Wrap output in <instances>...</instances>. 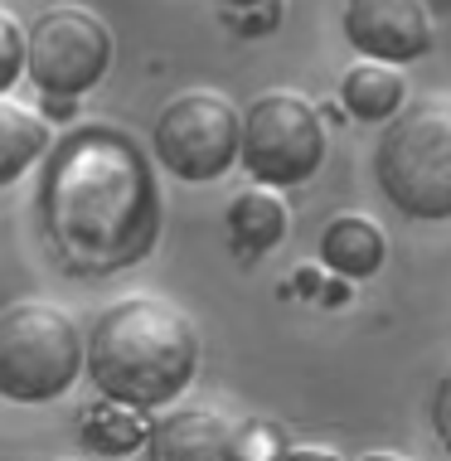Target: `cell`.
<instances>
[{
  "instance_id": "cell-1",
  "label": "cell",
  "mask_w": 451,
  "mask_h": 461,
  "mask_svg": "<svg viewBox=\"0 0 451 461\" xmlns=\"http://www.w3.org/2000/svg\"><path fill=\"white\" fill-rule=\"evenodd\" d=\"M40 214L64 267L78 277H112L156 248V170L131 136L112 127H83L49 156Z\"/></svg>"
},
{
  "instance_id": "cell-2",
  "label": "cell",
  "mask_w": 451,
  "mask_h": 461,
  "mask_svg": "<svg viewBox=\"0 0 451 461\" xmlns=\"http://www.w3.org/2000/svg\"><path fill=\"white\" fill-rule=\"evenodd\" d=\"M83 365L103 398L166 408L190 389L199 369V330L166 296H122L97 316Z\"/></svg>"
},
{
  "instance_id": "cell-3",
  "label": "cell",
  "mask_w": 451,
  "mask_h": 461,
  "mask_svg": "<svg viewBox=\"0 0 451 461\" xmlns=\"http://www.w3.org/2000/svg\"><path fill=\"white\" fill-rule=\"evenodd\" d=\"M374 180L403 219H451V97H422L388 117L374 151Z\"/></svg>"
},
{
  "instance_id": "cell-4",
  "label": "cell",
  "mask_w": 451,
  "mask_h": 461,
  "mask_svg": "<svg viewBox=\"0 0 451 461\" xmlns=\"http://www.w3.org/2000/svg\"><path fill=\"white\" fill-rule=\"evenodd\" d=\"M83 369V335L54 302H15L0 311V398L49 403Z\"/></svg>"
},
{
  "instance_id": "cell-5",
  "label": "cell",
  "mask_w": 451,
  "mask_h": 461,
  "mask_svg": "<svg viewBox=\"0 0 451 461\" xmlns=\"http://www.w3.org/2000/svg\"><path fill=\"white\" fill-rule=\"evenodd\" d=\"M238 160L267 190L306 185L325 166V122L316 103H306L301 93H286V88L257 93L243 107Z\"/></svg>"
},
{
  "instance_id": "cell-6",
  "label": "cell",
  "mask_w": 451,
  "mask_h": 461,
  "mask_svg": "<svg viewBox=\"0 0 451 461\" xmlns=\"http://www.w3.org/2000/svg\"><path fill=\"white\" fill-rule=\"evenodd\" d=\"M238 136H243V112L223 93L190 88L170 97L156 117V156L175 180L209 185L238 160Z\"/></svg>"
},
{
  "instance_id": "cell-7",
  "label": "cell",
  "mask_w": 451,
  "mask_h": 461,
  "mask_svg": "<svg viewBox=\"0 0 451 461\" xmlns=\"http://www.w3.org/2000/svg\"><path fill=\"white\" fill-rule=\"evenodd\" d=\"M112 64V30L83 5H54L24 34V68L49 97H83Z\"/></svg>"
},
{
  "instance_id": "cell-8",
  "label": "cell",
  "mask_w": 451,
  "mask_h": 461,
  "mask_svg": "<svg viewBox=\"0 0 451 461\" xmlns=\"http://www.w3.org/2000/svg\"><path fill=\"white\" fill-rule=\"evenodd\" d=\"M345 40L374 64H412L432 49L428 0H345Z\"/></svg>"
},
{
  "instance_id": "cell-9",
  "label": "cell",
  "mask_w": 451,
  "mask_h": 461,
  "mask_svg": "<svg viewBox=\"0 0 451 461\" xmlns=\"http://www.w3.org/2000/svg\"><path fill=\"white\" fill-rule=\"evenodd\" d=\"M146 461H248L243 422L223 418L219 408H175L150 422Z\"/></svg>"
},
{
  "instance_id": "cell-10",
  "label": "cell",
  "mask_w": 451,
  "mask_h": 461,
  "mask_svg": "<svg viewBox=\"0 0 451 461\" xmlns=\"http://www.w3.org/2000/svg\"><path fill=\"white\" fill-rule=\"evenodd\" d=\"M388 239L369 214H335L320 229V263L340 272L345 282H365L383 267Z\"/></svg>"
},
{
  "instance_id": "cell-11",
  "label": "cell",
  "mask_w": 451,
  "mask_h": 461,
  "mask_svg": "<svg viewBox=\"0 0 451 461\" xmlns=\"http://www.w3.org/2000/svg\"><path fill=\"white\" fill-rule=\"evenodd\" d=\"M229 239H233V248L243 258L272 253V248L286 239V204L267 190V185L243 190L229 204Z\"/></svg>"
},
{
  "instance_id": "cell-12",
  "label": "cell",
  "mask_w": 451,
  "mask_h": 461,
  "mask_svg": "<svg viewBox=\"0 0 451 461\" xmlns=\"http://www.w3.org/2000/svg\"><path fill=\"white\" fill-rule=\"evenodd\" d=\"M403 73H398L393 64H374V59H365V64H355L340 78V103L355 122H388L398 107H403Z\"/></svg>"
},
{
  "instance_id": "cell-13",
  "label": "cell",
  "mask_w": 451,
  "mask_h": 461,
  "mask_svg": "<svg viewBox=\"0 0 451 461\" xmlns=\"http://www.w3.org/2000/svg\"><path fill=\"white\" fill-rule=\"evenodd\" d=\"M49 151V127L40 112L0 97V190L15 185L24 170Z\"/></svg>"
},
{
  "instance_id": "cell-14",
  "label": "cell",
  "mask_w": 451,
  "mask_h": 461,
  "mask_svg": "<svg viewBox=\"0 0 451 461\" xmlns=\"http://www.w3.org/2000/svg\"><path fill=\"white\" fill-rule=\"evenodd\" d=\"M83 432H87V442H93L97 452L122 456V452H136V447H146V438H150V422L141 418V408L117 403V398H103V403H93V408H87Z\"/></svg>"
},
{
  "instance_id": "cell-15",
  "label": "cell",
  "mask_w": 451,
  "mask_h": 461,
  "mask_svg": "<svg viewBox=\"0 0 451 461\" xmlns=\"http://www.w3.org/2000/svg\"><path fill=\"white\" fill-rule=\"evenodd\" d=\"M20 68H24V30L10 10H0V93L20 78Z\"/></svg>"
},
{
  "instance_id": "cell-16",
  "label": "cell",
  "mask_w": 451,
  "mask_h": 461,
  "mask_svg": "<svg viewBox=\"0 0 451 461\" xmlns=\"http://www.w3.org/2000/svg\"><path fill=\"white\" fill-rule=\"evenodd\" d=\"M432 432L442 442V452L451 456V369L437 379V393H432Z\"/></svg>"
},
{
  "instance_id": "cell-17",
  "label": "cell",
  "mask_w": 451,
  "mask_h": 461,
  "mask_svg": "<svg viewBox=\"0 0 451 461\" xmlns=\"http://www.w3.org/2000/svg\"><path fill=\"white\" fill-rule=\"evenodd\" d=\"M277 461H340V452H330V447H286Z\"/></svg>"
},
{
  "instance_id": "cell-18",
  "label": "cell",
  "mask_w": 451,
  "mask_h": 461,
  "mask_svg": "<svg viewBox=\"0 0 451 461\" xmlns=\"http://www.w3.org/2000/svg\"><path fill=\"white\" fill-rule=\"evenodd\" d=\"M359 461H412V456H398V452H369V456H359Z\"/></svg>"
}]
</instances>
